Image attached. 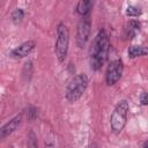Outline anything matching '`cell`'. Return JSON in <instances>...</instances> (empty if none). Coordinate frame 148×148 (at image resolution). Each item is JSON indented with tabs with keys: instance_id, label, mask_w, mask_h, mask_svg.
Segmentation results:
<instances>
[{
	"instance_id": "6da1fadb",
	"label": "cell",
	"mask_w": 148,
	"mask_h": 148,
	"mask_svg": "<svg viewBox=\"0 0 148 148\" xmlns=\"http://www.w3.org/2000/svg\"><path fill=\"white\" fill-rule=\"evenodd\" d=\"M110 49V39L105 30H101L95 37L91 54H90V67L94 71H98L108 59Z\"/></svg>"
},
{
	"instance_id": "30bf717a",
	"label": "cell",
	"mask_w": 148,
	"mask_h": 148,
	"mask_svg": "<svg viewBox=\"0 0 148 148\" xmlns=\"http://www.w3.org/2000/svg\"><path fill=\"white\" fill-rule=\"evenodd\" d=\"M91 7H92V2H91V1H89V0H82V1H80V2L77 3V6H76V12H77L80 15L84 16V15L89 14Z\"/></svg>"
},
{
	"instance_id": "7a4b0ae2",
	"label": "cell",
	"mask_w": 148,
	"mask_h": 148,
	"mask_svg": "<svg viewBox=\"0 0 148 148\" xmlns=\"http://www.w3.org/2000/svg\"><path fill=\"white\" fill-rule=\"evenodd\" d=\"M87 87H88V76L83 73L75 75L66 89V98L68 99V102L74 103L77 99H80V97L86 91Z\"/></svg>"
},
{
	"instance_id": "7c38bea8",
	"label": "cell",
	"mask_w": 148,
	"mask_h": 148,
	"mask_svg": "<svg viewBox=\"0 0 148 148\" xmlns=\"http://www.w3.org/2000/svg\"><path fill=\"white\" fill-rule=\"evenodd\" d=\"M23 17H24V13H23V10L20 9V8L15 9V10L13 12V14H12V20H13V22H14L15 24L21 23L22 20H23Z\"/></svg>"
},
{
	"instance_id": "5b68a950",
	"label": "cell",
	"mask_w": 148,
	"mask_h": 148,
	"mask_svg": "<svg viewBox=\"0 0 148 148\" xmlns=\"http://www.w3.org/2000/svg\"><path fill=\"white\" fill-rule=\"evenodd\" d=\"M90 28H91V20H90V14H87L82 16L77 23V29H76V45L82 49L86 46L89 35H90Z\"/></svg>"
},
{
	"instance_id": "8fae6325",
	"label": "cell",
	"mask_w": 148,
	"mask_h": 148,
	"mask_svg": "<svg viewBox=\"0 0 148 148\" xmlns=\"http://www.w3.org/2000/svg\"><path fill=\"white\" fill-rule=\"evenodd\" d=\"M22 74H23V77H24L25 81H29L30 80V76L32 74V62L31 61H28V62L24 64Z\"/></svg>"
},
{
	"instance_id": "e0dca14e",
	"label": "cell",
	"mask_w": 148,
	"mask_h": 148,
	"mask_svg": "<svg viewBox=\"0 0 148 148\" xmlns=\"http://www.w3.org/2000/svg\"><path fill=\"white\" fill-rule=\"evenodd\" d=\"M145 148H148V143H147V145H146V146H145Z\"/></svg>"
},
{
	"instance_id": "4fadbf2b",
	"label": "cell",
	"mask_w": 148,
	"mask_h": 148,
	"mask_svg": "<svg viewBox=\"0 0 148 148\" xmlns=\"http://www.w3.org/2000/svg\"><path fill=\"white\" fill-rule=\"evenodd\" d=\"M28 148H38L37 146V138L35 133L31 131L28 135Z\"/></svg>"
},
{
	"instance_id": "8992f818",
	"label": "cell",
	"mask_w": 148,
	"mask_h": 148,
	"mask_svg": "<svg viewBox=\"0 0 148 148\" xmlns=\"http://www.w3.org/2000/svg\"><path fill=\"white\" fill-rule=\"evenodd\" d=\"M123 69H124V66H123V61L120 59L111 61L110 65L108 66V69H106V73H105V81H106V83L109 86L114 84L121 77Z\"/></svg>"
},
{
	"instance_id": "ba28073f",
	"label": "cell",
	"mask_w": 148,
	"mask_h": 148,
	"mask_svg": "<svg viewBox=\"0 0 148 148\" xmlns=\"http://www.w3.org/2000/svg\"><path fill=\"white\" fill-rule=\"evenodd\" d=\"M35 45H36V44H35L34 40L24 42V43H22L20 46H17L16 49H14L10 54H12L14 58H24V57L29 56V54L34 51Z\"/></svg>"
},
{
	"instance_id": "9a60e30c",
	"label": "cell",
	"mask_w": 148,
	"mask_h": 148,
	"mask_svg": "<svg viewBox=\"0 0 148 148\" xmlns=\"http://www.w3.org/2000/svg\"><path fill=\"white\" fill-rule=\"evenodd\" d=\"M140 103L142 105H148V94L147 92H142L140 95Z\"/></svg>"
},
{
	"instance_id": "3957f363",
	"label": "cell",
	"mask_w": 148,
	"mask_h": 148,
	"mask_svg": "<svg viewBox=\"0 0 148 148\" xmlns=\"http://www.w3.org/2000/svg\"><path fill=\"white\" fill-rule=\"evenodd\" d=\"M68 45H69V31L68 28L64 23H59L57 28V39H56V56L59 62L65 61L68 52Z\"/></svg>"
},
{
	"instance_id": "2e32d148",
	"label": "cell",
	"mask_w": 148,
	"mask_h": 148,
	"mask_svg": "<svg viewBox=\"0 0 148 148\" xmlns=\"http://www.w3.org/2000/svg\"><path fill=\"white\" fill-rule=\"evenodd\" d=\"M45 148H54V145L52 141H47L45 142Z\"/></svg>"
},
{
	"instance_id": "5bb4252c",
	"label": "cell",
	"mask_w": 148,
	"mask_h": 148,
	"mask_svg": "<svg viewBox=\"0 0 148 148\" xmlns=\"http://www.w3.org/2000/svg\"><path fill=\"white\" fill-rule=\"evenodd\" d=\"M140 13H141V10L138 9V8L134 7V6H130V7L127 8V10H126V14H127L128 16H139Z\"/></svg>"
},
{
	"instance_id": "52a82bcc",
	"label": "cell",
	"mask_w": 148,
	"mask_h": 148,
	"mask_svg": "<svg viewBox=\"0 0 148 148\" xmlns=\"http://www.w3.org/2000/svg\"><path fill=\"white\" fill-rule=\"evenodd\" d=\"M21 120H22V114H17L13 119H10L8 123H6L0 130V138L5 139L6 136L10 135L14 131H16L21 124Z\"/></svg>"
},
{
	"instance_id": "9c48e42d",
	"label": "cell",
	"mask_w": 148,
	"mask_h": 148,
	"mask_svg": "<svg viewBox=\"0 0 148 148\" xmlns=\"http://www.w3.org/2000/svg\"><path fill=\"white\" fill-rule=\"evenodd\" d=\"M146 54H148V47H146V46L132 45L128 49V56L131 58H136V57H141V56H146Z\"/></svg>"
},
{
	"instance_id": "277c9868",
	"label": "cell",
	"mask_w": 148,
	"mask_h": 148,
	"mask_svg": "<svg viewBox=\"0 0 148 148\" xmlns=\"http://www.w3.org/2000/svg\"><path fill=\"white\" fill-rule=\"evenodd\" d=\"M127 112H128V103L126 101H121L117 104L114 111L111 114L110 125L111 130L114 133H119L123 131V128L126 125L127 120Z\"/></svg>"
}]
</instances>
